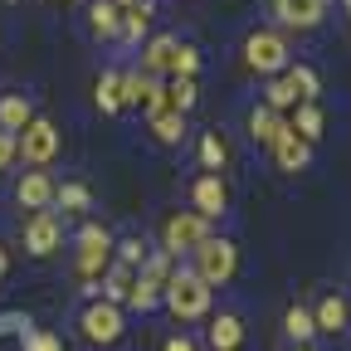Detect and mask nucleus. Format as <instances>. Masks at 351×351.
I'll use <instances>...</instances> for the list:
<instances>
[{
    "label": "nucleus",
    "instance_id": "35",
    "mask_svg": "<svg viewBox=\"0 0 351 351\" xmlns=\"http://www.w3.org/2000/svg\"><path fill=\"white\" fill-rule=\"evenodd\" d=\"M25 351H64V341H59L54 332H34V337L25 341Z\"/></svg>",
    "mask_w": 351,
    "mask_h": 351
},
{
    "label": "nucleus",
    "instance_id": "3",
    "mask_svg": "<svg viewBox=\"0 0 351 351\" xmlns=\"http://www.w3.org/2000/svg\"><path fill=\"white\" fill-rule=\"evenodd\" d=\"M205 239H210V219H200L195 210H176V215H166V225H161V254L181 258V254H195Z\"/></svg>",
    "mask_w": 351,
    "mask_h": 351
},
{
    "label": "nucleus",
    "instance_id": "6",
    "mask_svg": "<svg viewBox=\"0 0 351 351\" xmlns=\"http://www.w3.org/2000/svg\"><path fill=\"white\" fill-rule=\"evenodd\" d=\"M15 156H20L25 166L44 171V166L59 156V127H54L49 117H29V127L15 137Z\"/></svg>",
    "mask_w": 351,
    "mask_h": 351
},
{
    "label": "nucleus",
    "instance_id": "32",
    "mask_svg": "<svg viewBox=\"0 0 351 351\" xmlns=\"http://www.w3.org/2000/svg\"><path fill=\"white\" fill-rule=\"evenodd\" d=\"M54 205H64V210H88V205H93V195H88V186H78V181H59V186H54Z\"/></svg>",
    "mask_w": 351,
    "mask_h": 351
},
{
    "label": "nucleus",
    "instance_id": "18",
    "mask_svg": "<svg viewBox=\"0 0 351 351\" xmlns=\"http://www.w3.org/2000/svg\"><path fill=\"white\" fill-rule=\"evenodd\" d=\"M283 127H288V117H283V112H274V108H263V103L249 112V137H254L258 147H274Z\"/></svg>",
    "mask_w": 351,
    "mask_h": 351
},
{
    "label": "nucleus",
    "instance_id": "4",
    "mask_svg": "<svg viewBox=\"0 0 351 351\" xmlns=\"http://www.w3.org/2000/svg\"><path fill=\"white\" fill-rule=\"evenodd\" d=\"M244 64L254 69V73H263V78H278L293 59H288V39L278 34V29H254L249 39H244Z\"/></svg>",
    "mask_w": 351,
    "mask_h": 351
},
{
    "label": "nucleus",
    "instance_id": "39",
    "mask_svg": "<svg viewBox=\"0 0 351 351\" xmlns=\"http://www.w3.org/2000/svg\"><path fill=\"white\" fill-rule=\"evenodd\" d=\"M117 5H122V10H132V5H142V0H117Z\"/></svg>",
    "mask_w": 351,
    "mask_h": 351
},
{
    "label": "nucleus",
    "instance_id": "34",
    "mask_svg": "<svg viewBox=\"0 0 351 351\" xmlns=\"http://www.w3.org/2000/svg\"><path fill=\"white\" fill-rule=\"evenodd\" d=\"M200 161H205L210 176H219V166H225V142H219L215 132H205V137H200Z\"/></svg>",
    "mask_w": 351,
    "mask_h": 351
},
{
    "label": "nucleus",
    "instance_id": "7",
    "mask_svg": "<svg viewBox=\"0 0 351 351\" xmlns=\"http://www.w3.org/2000/svg\"><path fill=\"white\" fill-rule=\"evenodd\" d=\"M142 108V117H156L166 108V78H152V73H122V108Z\"/></svg>",
    "mask_w": 351,
    "mask_h": 351
},
{
    "label": "nucleus",
    "instance_id": "20",
    "mask_svg": "<svg viewBox=\"0 0 351 351\" xmlns=\"http://www.w3.org/2000/svg\"><path fill=\"white\" fill-rule=\"evenodd\" d=\"M132 278H137V274H132L127 263H117V258H112V263H108V274H103V283H98L103 302H112V307H117V302H127V293H132Z\"/></svg>",
    "mask_w": 351,
    "mask_h": 351
},
{
    "label": "nucleus",
    "instance_id": "28",
    "mask_svg": "<svg viewBox=\"0 0 351 351\" xmlns=\"http://www.w3.org/2000/svg\"><path fill=\"white\" fill-rule=\"evenodd\" d=\"M195 73H200V49L195 44H176V59H171L166 78H195Z\"/></svg>",
    "mask_w": 351,
    "mask_h": 351
},
{
    "label": "nucleus",
    "instance_id": "21",
    "mask_svg": "<svg viewBox=\"0 0 351 351\" xmlns=\"http://www.w3.org/2000/svg\"><path fill=\"white\" fill-rule=\"evenodd\" d=\"M283 83L298 93V103H317V93H322V78L307 69V64H288L283 69Z\"/></svg>",
    "mask_w": 351,
    "mask_h": 351
},
{
    "label": "nucleus",
    "instance_id": "19",
    "mask_svg": "<svg viewBox=\"0 0 351 351\" xmlns=\"http://www.w3.org/2000/svg\"><path fill=\"white\" fill-rule=\"evenodd\" d=\"M147 127H152V142H161V147H181V137H186V117L171 112V108H161L156 117H147Z\"/></svg>",
    "mask_w": 351,
    "mask_h": 351
},
{
    "label": "nucleus",
    "instance_id": "16",
    "mask_svg": "<svg viewBox=\"0 0 351 351\" xmlns=\"http://www.w3.org/2000/svg\"><path fill=\"white\" fill-rule=\"evenodd\" d=\"M88 29H93V39H122V5L117 0H93L88 5Z\"/></svg>",
    "mask_w": 351,
    "mask_h": 351
},
{
    "label": "nucleus",
    "instance_id": "15",
    "mask_svg": "<svg viewBox=\"0 0 351 351\" xmlns=\"http://www.w3.org/2000/svg\"><path fill=\"white\" fill-rule=\"evenodd\" d=\"M205 341H210V351H239V346H244V322H239V313H219V317H210Z\"/></svg>",
    "mask_w": 351,
    "mask_h": 351
},
{
    "label": "nucleus",
    "instance_id": "9",
    "mask_svg": "<svg viewBox=\"0 0 351 351\" xmlns=\"http://www.w3.org/2000/svg\"><path fill=\"white\" fill-rule=\"evenodd\" d=\"M59 244H64V219H59L54 210H34V215L25 219V249H29L34 258H49Z\"/></svg>",
    "mask_w": 351,
    "mask_h": 351
},
{
    "label": "nucleus",
    "instance_id": "8",
    "mask_svg": "<svg viewBox=\"0 0 351 351\" xmlns=\"http://www.w3.org/2000/svg\"><path fill=\"white\" fill-rule=\"evenodd\" d=\"M78 327H83V337L88 341H98V346H112V341H122V307H112V302H88L83 307V317H78Z\"/></svg>",
    "mask_w": 351,
    "mask_h": 351
},
{
    "label": "nucleus",
    "instance_id": "5",
    "mask_svg": "<svg viewBox=\"0 0 351 351\" xmlns=\"http://www.w3.org/2000/svg\"><path fill=\"white\" fill-rule=\"evenodd\" d=\"M112 234L103 230V225H83L78 230V239H73V269H78V278H103L108 274V263H112Z\"/></svg>",
    "mask_w": 351,
    "mask_h": 351
},
{
    "label": "nucleus",
    "instance_id": "10",
    "mask_svg": "<svg viewBox=\"0 0 351 351\" xmlns=\"http://www.w3.org/2000/svg\"><path fill=\"white\" fill-rule=\"evenodd\" d=\"M191 210H195L200 219H210V225H215V219L230 210V186L219 181V176H210V171H205V176H195V186H191Z\"/></svg>",
    "mask_w": 351,
    "mask_h": 351
},
{
    "label": "nucleus",
    "instance_id": "42",
    "mask_svg": "<svg viewBox=\"0 0 351 351\" xmlns=\"http://www.w3.org/2000/svg\"><path fill=\"white\" fill-rule=\"evenodd\" d=\"M54 5H59V0H54Z\"/></svg>",
    "mask_w": 351,
    "mask_h": 351
},
{
    "label": "nucleus",
    "instance_id": "25",
    "mask_svg": "<svg viewBox=\"0 0 351 351\" xmlns=\"http://www.w3.org/2000/svg\"><path fill=\"white\" fill-rule=\"evenodd\" d=\"M283 332H288V337H293V341L302 346L307 337L317 332V327H313V307H302V302H293L288 313H283Z\"/></svg>",
    "mask_w": 351,
    "mask_h": 351
},
{
    "label": "nucleus",
    "instance_id": "41",
    "mask_svg": "<svg viewBox=\"0 0 351 351\" xmlns=\"http://www.w3.org/2000/svg\"><path fill=\"white\" fill-rule=\"evenodd\" d=\"M293 351H307V346H293Z\"/></svg>",
    "mask_w": 351,
    "mask_h": 351
},
{
    "label": "nucleus",
    "instance_id": "23",
    "mask_svg": "<svg viewBox=\"0 0 351 351\" xmlns=\"http://www.w3.org/2000/svg\"><path fill=\"white\" fill-rule=\"evenodd\" d=\"M288 127L298 132V137H302L307 147H313V142L322 137V127H327V117H322V108H317V103H298V117H293Z\"/></svg>",
    "mask_w": 351,
    "mask_h": 351
},
{
    "label": "nucleus",
    "instance_id": "36",
    "mask_svg": "<svg viewBox=\"0 0 351 351\" xmlns=\"http://www.w3.org/2000/svg\"><path fill=\"white\" fill-rule=\"evenodd\" d=\"M20 156H15V137H10V132H0V171H5V166H15Z\"/></svg>",
    "mask_w": 351,
    "mask_h": 351
},
{
    "label": "nucleus",
    "instance_id": "40",
    "mask_svg": "<svg viewBox=\"0 0 351 351\" xmlns=\"http://www.w3.org/2000/svg\"><path fill=\"white\" fill-rule=\"evenodd\" d=\"M341 5H346V15H351V0H341Z\"/></svg>",
    "mask_w": 351,
    "mask_h": 351
},
{
    "label": "nucleus",
    "instance_id": "1",
    "mask_svg": "<svg viewBox=\"0 0 351 351\" xmlns=\"http://www.w3.org/2000/svg\"><path fill=\"white\" fill-rule=\"evenodd\" d=\"M161 302L171 307L176 322H200V317L210 313V288H205L191 269H176L171 283L161 288Z\"/></svg>",
    "mask_w": 351,
    "mask_h": 351
},
{
    "label": "nucleus",
    "instance_id": "24",
    "mask_svg": "<svg viewBox=\"0 0 351 351\" xmlns=\"http://www.w3.org/2000/svg\"><path fill=\"white\" fill-rule=\"evenodd\" d=\"M195 98H200L195 78H171V83H166V108H171V112H181V117H186V112L195 108Z\"/></svg>",
    "mask_w": 351,
    "mask_h": 351
},
{
    "label": "nucleus",
    "instance_id": "22",
    "mask_svg": "<svg viewBox=\"0 0 351 351\" xmlns=\"http://www.w3.org/2000/svg\"><path fill=\"white\" fill-rule=\"evenodd\" d=\"M29 103L20 98V93H10V98H0V132H10V137H20V132L29 127Z\"/></svg>",
    "mask_w": 351,
    "mask_h": 351
},
{
    "label": "nucleus",
    "instance_id": "31",
    "mask_svg": "<svg viewBox=\"0 0 351 351\" xmlns=\"http://www.w3.org/2000/svg\"><path fill=\"white\" fill-rule=\"evenodd\" d=\"M127 302L137 307V313H152V307L161 302V288H156L152 278H142V274H137V278H132V293H127Z\"/></svg>",
    "mask_w": 351,
    "mask_h": 351
},
{
    "label": "nucleus",
    "instance_id": "26",
    "mask_svg": "<svg viewBox=\"0 0 351 351\" xmlns=\"http://www.w3.org/2000/svg\"><path fill=\"white\" fill-rule=\"evenodd\" d=\"M152 15H156V5H152V0H142V5L122 10V39H142V34L152 29Z\"/></svg>",
    "mask_w": 351,
    "mask_h": 351
},
{
    "label": "nucleus",
    "instance_id": "13",
    "mask_svg": "<svg viewBox=\"0 0 351 351\" xmlns=\"http://www.w3.org/2000/svg\"><path fill=\"white\" fill-rule=\"evenodd\" d=\"M274 152V161H278V171H288V176H298V171H307V161H313V147H307L293 127H283L278 132V142L269 147Z\"/></svg>",
    "mask_w": 351,
    "mask_h": 351
},
{
    "label": "nucleus",
    "instance_id": "12",
    "mask_svg": "<svg viewBox=\"0 0 351 351\" xmlns=\"http://www.w3.org/2000/svg\"><path fill=\"white\" fill-rule=\"evenodd\" d=\"M54 176L49 171H25L20 176V186H15V200L25 205V210H49L54 205Z\"/></svg>",
    "mask_w": 351,
    "mask_h": 351
},
{
    "label": "nucleus",
    "instance_id": "14",
    "mask_svg": "<svg viewBox=\"0 0 351 351\" xmlns=\"http://www.w3.org/2000/svg\"><path fill=\"white\" fill-rule=\"evenodd\" d=\"M313 327L327 332V337H341V332L351 327V302H346L341 293H327V298L313 307Z\"/></svg>",
    "mask_w": 351,
    "mask_h": 351
},
{
    "label": "nucleus",
    "instance_id": "29",
    "mask_svg": "<svg viewBox=\"0 0 351 351\" xmlns=\"http://www.w3.org/2000/svg\"><path fill=\"white\" fill-rule=\"evenodd\" d=\"M112 258H117V263H127L132 274H142V263H147V244H142L137 234H132V239H117V244H112Z\"/></svg>",
    "mask_w": 351,
    "mask_h": 351
},
{
    "label": "nucleus",
    "instance_id": "17",
    "mask_svg": "<svg viewBox=\"0 0 351 351\" xmlns=\"http://www.w3.org/2000/svg\"><path fill=\"white\" fill-rule=\"evenodd\" d=\"M176 34H156V39H147V49H142V73H152V78H166L171 73V59H176Z\"/></svg>",
    "mask_w": 351,
    "mask_h": 351
},
{
    "label": "nucleus",
    "instance_id": "38",
    "mask_svg": "<svg viewBox=\"0 0 351 351\" xmlns=\"http://www.w3.org/2000/svg\"><path fill=\"white\" fill-rule=\"evenodd\" d=\"M5 269H10V258H5V244H0V283H5Z\"/></svg>",
    "mask_w": 351,
    "mask_h": 351
},
{
    "label": "nucleus",
    "instance_id": "27",
    "mask_svg": "<svg viewBox=\"0 0 351 351\" xmlns=\"http://www.w3.org/2000/svg\"><path fill=\"white\" fill-rule=\"evenodd\" d=\"M93 98H98L103 117H112V112L122 108V73H103V78H98V88H93Z\"/></svg>",
    "mask_w": 351,
    "mask_h": 351
},
{
    "label": "nucleus",
    "instance_id": "2",
    "mask_svg": "<svg viewBox=\"0 0 351 351\" xmlns=\"http://www.w3.org/2000/svg\"><path fill=\"white\" fill-rule=\"evenodd\" d=\"M195 278L205 283V288H219V283H230L234 278V269H239V249H234V239H219V234H210L195 254Z\"/></svg>",
    "mask_w": 351,
    "mask_h": 351
},
{
    "label": "nucleus",
    "instance_id": "37",
    "mask_svg": "<svg viewBox=\"0 0 351 351\" xmlns=\"http://www.w3.org/2000/svg\"><path fill=\"white\" fill-rule=\"evenodd\" d=\"M161 351H195V341H191L186 332H176V337H166V341H161Z\"/></svg>",
    "mask_w": 351,
    "mask_h": 351
},
{
    "label": "nucleus",
    "instance_id": "30",
    "mask_svg": "<svg viewBox=\"0 0 351 351\" xmlns=\"http://www.w3.org/2000/svg\"><path fill=\"white\" fill-rule=\"evenodd\" d=\"M263 108H274V112H288V108H298V93L283 83V73L278 78H269V88H263Z\"/></svg>",
    "mask_w": 351,
    "mask_h": 351
},
{
    "label": "nucleus",
    "instance_id": "11",
    "mask_svg": "<svg viewBox=\"0 0 351 351\" xmlns=\"http://www.w3.org/2000/svg\"><path fill=\"white\" fill-rule=\"evenodd\" d=\"M274 15L283 29H317L327 20V0H274Z\"/></svg>",
    "mask_w": 351,
    "mask_h": 351
},
{
    "label": "nucleus",
    "instance_id": "33",
    "mask_svg": "<svg viewBox=\"0 0 351 351\" xmlns=\"http://www.w3.org/2000/svg\"><path fill=\"white\" fill-rule=\"evenodd\" d=\"M171 274H176V258H171V254H161V249H156V254H147L142 278H152L156 288H166V283H171Z\"/></svg>",
    "mask_w": 351,
    "mask_h": 351
}]
</instances>
